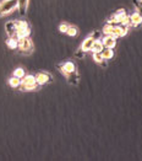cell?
Wrapping results in <instances>:
<instances>
[{"mask_svg":"<svg viewBox=\"0 0 142 161\" xmlns=\"http://www.w3.org/2000/svg\"><path fill=\"white\" fill-rule=\"evenodd\" d=\"M128 15L125 9H118L115 13L112 15V17L108 20L107 24H112V25H120L121 20Z\"/></svg>","mask_w":142,"mask_h":161,"instance_id":"cell-9","label":"cell"},{"mask_svg":"<svg viewBox=\"0 0 142 161\" xmlns=\"http://www.w3.org/2000/svg\"><path fill=\"white\" fill-rule=\"evenodd\" d=\"M92 58H93V60L97 63V64H99L101 67H107V60L103 58V55L101 52H97V53H93L92 54Z\"/></svg>","mask_w":142,"mask_h":161,"instance_id":"cell-12","label":"cell"},{"mask_svg":"<svg viewBox=\"0 0 142 161\" xmlns=\"http://www.w3.org/2000/svg\"><path fill=\"white\" fill-rule=\"evenodd\" d=\"M104 49V46L101 40H97L93 44V48H92V53H97V52H102Z\"/></svg>","mask_w":142,"mask_h":161,"instance_id":"cell-17","label":"cell"},{"mask_svg":"<svg viewBox=\"0 0 142 161\" xmlns=\"http://www.w3.org/2000/svg\"><path fill=\"white\" fill-rule=\"evenodd\" d=\"M18 3V11L22 16H26L28 9V0H17Z\"/></svg>","mask_w":142,"mask_h":161,"instance_id":"cell-13","label":"cell"},{"mask_svg":"<svg viewBox=\"0 0 142 161\" xmlns=\"http://www.w3.org/2000/svg\"><path fill=\"white\" fill-rule=\"evenodd\" d=\"M8 82H9L10 87H13V89H20V86H21V79H18L13 75L8 80Z\"/></svg>","mask_w":142,"mask_h":161,"instance_id":"cell-14","label":"cell"},{"mask_svg":"<svg viewBox=\"0 0 142 161\" xmlns=\"http://www.w3.org/2000/svg\"><path fill=\"white\" fill-rule=\"evenodd\" d=\"M101 53H102V55H103V58L105 60H110L114 57V51L112 48H104Z\"/></svg>","mask_w":142,"mask_h":161,"instance_id":"cell-16","label":"cell"},{"mask_svg":"<svg viewBox=\"0 0 142 161\" xmlns=\"http://www.w3.org/2000/svg\"><path fill=\"white\" fill-rule=\"evenodd\" d=\"M17 49L21 54H28L33 53V49H34V46H33V42L29 37H22V38H18V46H17Z\"/></svg>","mask_w":142,"mask_h":161,"instance_id":"cell-5","label":"cell"},{"mask_svg":"<svg viewBox=\"0 0 142 161\" xmlns=\"http://www.w3.org/2000/svg\"><path fill=\"white\" fill-rule=\"evenodd\" d=\"M13 76H16V78H18V79H24L25 76H26V71H25V69L24 68H16L15 70H13Z\"/></svg>","mask_w":142,"mask_h":161,"instance_id":"cell-18","label":"cell"},{"mask_svg":"<svg viewBox=\"0 0 142 161\" xmlns=\"http://www.w3.org/2000/svg\"><path fill=\"white\" fill-rule=\"evenodd\" d=\"M6 46H8L10 49H17L18 40H17V38H13V37H8V40H6Z\"/></svg>","mask_w":142,"mask_h":161,"instance_id":"cell-15","label":"cell"},{"mask_svg":"<svg viewBox=\"0 0 142 161\" xmlns=\"http://www.w3.org/2000/svg\"><path fill=\"white\" fill-rule=\"evenodd\" d=\"M142 24V16L140 14L134 13L130 15V26L132 27H137Z\"/></svg>","mask_w":142,"mask_h":161,"instance_id":"cell-11","label":"cell"},{"mask_svg":"<svg viewBox=\"0 0 142 161\" xmlns=\"http://www.w3.org/2000/svg\"><path fill=\"white\" fill-rule=\"evenodd\" d=\"M34 78H36V81H37V84H38L39 86L47 85V84H49V82L53 81V75L49 74V73H47V71H39V73H37L34 75Z\"/></svg>","mask_w":142,"mask_h":161,"instance_id":"cell-8","label":"cell"},{"mask_svg":"<svg viewBox=\"0 0 142 161\" xmlns=\"http://www.w3.org/2000/svg\"><path fill=\"white\" fill-rule=\"evenodd\" d=\"M103 32L104 35H109V36H113L115 38L119 37H124L126 36V33L129 32V27H125L123 25H112V24H105V26L103 27Z\"/></svg>","mask_w":142,"mask_h":161,"instance_id":"cell-3","label":"cell"},{"mask_svg":"<svg viewBox=\"0 0 142 161\" xmlns=\"http://www.w3.org/2000/svg\"><path fill=\"white\" fill-rule=\"evenodd\" d=\"M56 68H58V70L66 78V80H67V82H69L70 85L77 86L81 76H80V74H78V71H77V67H76V64H75L74 62H71V60L63 62V63H60V64H56Z\"/></svg>","mask_w":142,"mask_h":161,"instance_id":"cell-1","label":"cell"},{"mask_svg":"<svg viewBox=\"0 0 142 161\" xmlns=\"http://www.w3.org/2000/svg\"><path fill=\"white\" fill-rule=\"evenodd\" d=\"M69 27H70V24H67V22H63V24H60V25H59V31H60L61 33H66V32H67V30H69Z\"/></svg>","mask_w":142,"mask_h":161,"instance_id":"cell-20","label":"cell"},{"mask_svg":"<svg viewBox=\"0 0 142 161\" xmlns=\"http://www.w3.org/2000/svg\"><path fill=\"white\" fill-rule=\"evenodd\" d=\"M66 35L70 36V37H76L78 35V28L76 26H74V25H70L67 32H66Z\"/></svg>","mask_w":142,"mask_h":161,"instance_id":"cell-19","label":"cell"},{"mask_svg":"<svg viewBox=\"0 0 142 161\" xmlns=\"http://www.w3.org/2000/svg\"><path fill=\"white\" fill-rule=\"evenodd\" d=\"M39 87V85L36 81L34 75H27L21 80V86L20 90L21 91H34Z\"/></svg>","mask_w":142,"mask_h":161,"instance_id":"cell-7","label":"cell"},{"mask_svg":"<svg viewBox=\"0 0 142 161\" xmlns=\"http://www.w3.org/2000/svg\"><path fill=\"white\" fill-rule=\"evenodd\" d=\"M101 41L103 43L104 48H112L113 49L116 46V38L113 36H109V35H105Z\"/></svg>","mask_w":142,"mask_h":161,"instance_id":"cell-10","label":"cell"},{"mask_svg":"<svg viewBox=\"0 0 142 161\" xmlns=\"http://www.w3.org/2000/svg\"><path fill=\"white\" fill-rule=\"evenodd\" d=\"M15 26H16V38H22V37H29L31 36V27L27 21L24 20H15Z\"/></svg>","mask_w":142,"mask_h":161,"instance_id":"cell-4","label":"cell"},{"mask_svg":"<svg viewBox=\"0 0 142 161\" xmlns=\"http://www.w3.org/2000/svg\"><path fill=\"white\" fill-rule=\"evenodd\" d=\"M134 5H135V8H136V13L140 14L142 16V4L140 1H137V0H134Z\"/></svg>","mask_w":142,"mask_h":161,"instance_id":"cell-21","label":"cell"},{"mask_svg":"<svg viewBox=\"0 0 142 161\" xmlns=\"http://www.w3.org/2000/svg\"><path fill=\"white\" fill-rule=\"evenodd\" d=\"M97 40H101V31H94L93 33H91L88 37H86L85 41L82 42L80 49L75 53V55L77 58H83V55L88 52H92V48H93V44Z\"/></svg>","mask_w":142,"mask_h":161,"instance_id":"cell-2","label":"cell"},{"mask_svg":"<svg viewBox=\"0 0 142 161\" xmlns=\"http://www.w3.org/2000/svg\"><path fill=\"white\" fill-rule=\"evenodd\" d=\"M16 9H18L17 0H3L0 3V17L11 14Z\"/></svg>","mask_w":142,"mask_h":161,"instance_id":"cell-6","label":"cell"},{"mask_svg":"<svg viewBox=\"0 0 142 161\" xmlns=\"http://www.w3.org/2000/svg\"><path fill=\"white\" fill-rule=\"evenodd\" d=\"M140 3H141V4H142V0H140Z\"/></svg>","mask_w":142,"mask_h":161,"instance_id":"cell-22","label":"cell"}]
</instances>
